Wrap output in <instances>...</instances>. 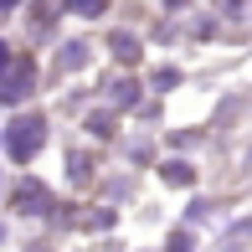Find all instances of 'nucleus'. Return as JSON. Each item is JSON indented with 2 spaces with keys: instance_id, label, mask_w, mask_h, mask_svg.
Segmentation results:
<instances>
[{
  "instance_id": "nucleus-2",
  "label": "nucleus",
  "mask_w": 252,
  "mask_h": 252,
  "mask_svg": "<svg viewBox=\"0 0 252 252\" xmlns=\"http://www.w3.org/2000/svg\"><path fill=\"white\" fill-rule=\"evenodd\" d=\"M31 93V62H16L0 72V103H21Z\"/></svg>"
},
{
  "instance_id": "nucleus-5",
  "label": "nucleus",
  "mask_w": 252,
  "mask_h": 252,
  "mask_svg": "<svg viewBox=\"0 0 252 252\" xmlns=\"http://www.w3.org/2000/svg\"><path fill=\"white\" fill-rule=\"evenodd\" d=\"M113 52H119L124 62H129V57H134V36H124V31H119V36H113Z\"/></svg>"
},
{
  "instance_id": "nucleus-7",
  "label": "nucleus",
  "mask_w": 252,
  "mask_h": 252,
  "mask_svg": "<svg viewBox=\"0 0 252 252\" xmlns=\"http://www.w3.org/2000/svg\"><path fill=\"white\" fill-rule=\"evenodd\" d=\"M83 57H88V47H67V52H62V67H77Z\"/></svg>"
},
{
  "instance_id": "nucleus-3",
  "label": "nucleus",
  "mask_w": 252,
  "mask_h": 252,
  "mask_svg": "<svg viewBox=\"0 0 252 252\" xmlns=\"http://www.w3.org/2000/svg\"><path fill=\"white\" fill-rule=\"evenodd\" d=\"M10 201H16V211H26V216H36V211H47V201H52V190L41 186V180H21V186H16V196H10Z\"/></svg>"
},
{
  "instance_id": "nucleus-1",
  "label": "nucleus",
  "mask_w": 252,
  "mask_h": 252,
  "mask_svg": "<svg viewBox=\"0 0 252 252\" xmlns=\"http://www.w3.org/2000/svg\"><path fill=\"white\" fill-rule=\"evenodd\" d=\"M41 144H47V119H36V113L16 119V124H10V134H5V150H10V159H16V165H26Z\"/></svg>"
},
{
  "instance_id": "nucleus-9",
  "label": "nucleus",
  "mask_w": 252,
  "mask_h": 252,
  "mask_svg": "<svg viewBox=\"0 0 252 252\" xmlns=\"http://www.w3.org/2000/svg\"><path fill=\"white\" fill-rule=\"evenodd\" d=\"M10 62V47H5V41H0V67H5Z\"/></svg>"
},
{
  "instance_id": "nucleus-11",
  "label": "nucleus",
  "mask_w": 252,
  "mask_h": 252,
  "mask_svg": "<svg viewBox=\"0 0 252 252\" xmlns=\"http://www.w3.org/2000/svg\"><path fill=\"white\" fill-rule=\"evenodd\" d=\"M170 5H186V0H170Z\"/></svg>"
},
{
  "instance_id": "nucleus-6",
  "label": "nucleus",
  "mask_w": 252,
  "mask_h": 252,
  "mask_svg": "<svg viewBox=\"0 0 252 252\" xmlns=\"http://www.w3.org/2000/svg\"><path fill=\"white\" fill-rule=\"evenodd\" d=\"M165 180H180V186H186V180H190V165H165Z\"/></svg>"
},
{
  "instance_id": "nucleus-8",
  "label": "nucleus",
  "mask_w": 252,
  "mask_h": 252,
  "mask_svg": "<svg viewBox=\"0 0 252 252\" xmlns=\"http://www.w3.org/2000/svg\"><path fill=\"white\" fill-rule=\"evenodd\" d=\"M170 252H190V237L180 232V237H170Z\"/></svg>"
},
{
  "instance_id": "nucleus-4",
  "label": "nucleus",
  "mask_w": 252,
  "mask_h": 252,
  "mask_svg": "<svg viewBox=\"0 0 252 252\" xmlns=\"http://www.w3.org/2000/svg\"><path fill=\"white\" fill-rule=\"evenodd\" d=\"M67 10H77V16H103L108 0H67Z\"/></svg>"
},
{
  "instance_id": "nucleus-10",
  "label": "nucleus",
  "mask_w": 252,
  "mask_h": 252,
  "mask_svg": "<svg viewBox=\"0 0 252 252\" xmlns=\"http://www.w3.org/2000/svg\"><path fill=\"white\" fill-rule=\"evenodd\" d=\"M10 5H21V0H0V10H10Z\"/></svg>"
}]
</instances>
